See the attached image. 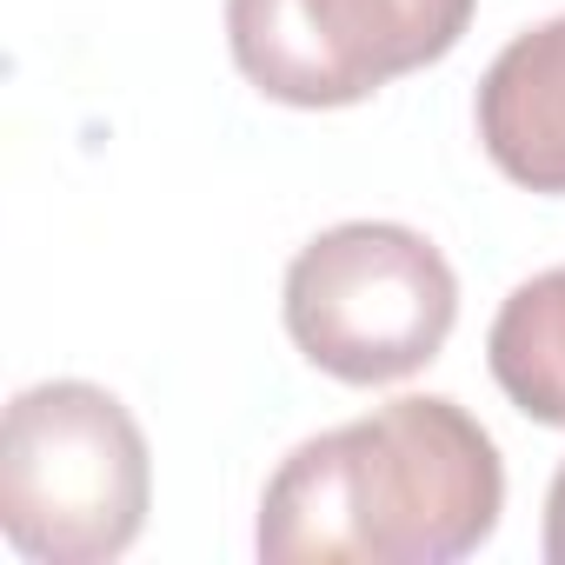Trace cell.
Listing matches in <instances>:
<instances>
[{
	"label": "cell",
	"instance_id": "cell-1",
	"mask_svg": "<svg viewBox=\"0 0 565 565\" xmlns=\"http://www.w3.org/2000/svg\"><path fill=\"white\" fill-rule=\"evenodd\" d=\"M505 466L492 433L439 393L386 399L287 452L259 499V558L452 565L492 539Z\"/></svg>",
	"mask_w": 565,
	"mask_h": 565
},
{
	"label": "cell",
	"instance_id": "cell-2",
	"mask_svg": "<svg viewBox=\"0 0 565 565\" xmlns=\"http://www.w3.org/2000/svg\"><path fill=\"white\" fill-rule=\"evenodd\" d=\"M153 499V466L134 413L87 380L28 386L0 433V532L41 565L120 558Z\"/></svg>",
	"mask_w": 565,
	"mask_h": 565
},
{
	"label": "cell",
	"instance_id": "cell-3",
	"mask_svg": "<svg viewBox=\"0 0 565 565\" xmlns=\"http://www.w3.org/2000/svg\"><path fill=\"white\" fill-rule=\"evenodd\" d=\"M452 320L459 279L446 253L393 220H347L307 239L287 266V333L347 386H393L419 373L439 360Z\"/></svg>",
	"mask_w": 565,
	"mask_h": 565
},
{
	"label": "cell",
	"instance_id": "cell-4",
	"mask_svg": "<svg viewBox=\"0 0 565 565\" xmlns=\"http://www.w3.org/2000/svg\"><path fill=\"white\" fill-rule=\"evenodd\" d=\"M466 28L472 0H226L239 74L287 107H353L446 61Z\"/></svg>",
	"mask_w": 565,
	"mask_h": 565
},
{
	"label": "cell",
	"instance_id": "cell-5",
	"mask_svg": "<svg viewBox=\"0 0 565 565\" xmlns=\"http://www.w3.org/2000/svg\"><path fill=\"white\" fill-rule=\"evenodd\" d=\"M479 140L512 186L565 193V14L519 34L486 67Z\"/></svg>",
	"mask_w": 565,
	"mask_h": 565
},
{
	"label": "cell",
	"instance_id": "cell-6",
	"mask_svg": "<svg viewBox=\"0 0 565 565\" xmlns=\"http://www.w3.org/2000/svg\"><path fill=\"white\" fill-rule=\"evenodd\" d=\"M486 366L525 419L565 433V266L512 287L486 333Z\"/></svg>",
	"mask_w": 565,
	"mask_h": 565
},
{
	"label": "cell",
	"instance_id": "cell-7",
	"mask_svg": "<svg viewBox=\"0 0 565 565\" xmlns=\"http://www.w3.org/2000/svg\"><path fill=\"white\" fill-rule=\"evenodd\" d=\"M545 558L565 565V466L552 472V492H545Z\"/></svg>",
	"mask_w": 565,
	"mask_h": 565
}]
</instances>
